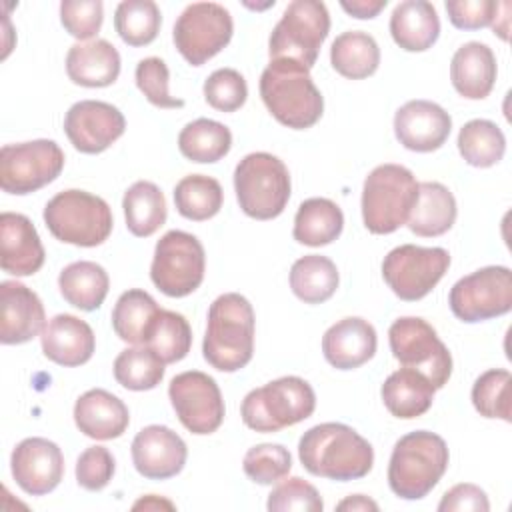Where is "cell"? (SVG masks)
<instances>
[{"instance_id": "18", "label": "cell", "mask_w": 512, "mask_h": 512, "mask_svg": "<svg viewBox=\"0 0 512 512\" xmlns=\"http://www.w3.org/2000/svg\"><path fill=\"white\" fill-rule=\"evenodd\" d=\"M10 470L16 484L30 496L52 492L64 476V456L56 442L40 436L24 438L10 456Z\"/></svg>"}, {"instance_id": "38", "label": "cell", "mask_w": 512, "mask_h": 512, "mask_svg": "<svg viewBox=\"0 0 512 512\" xmlns=\"http://www.w3.org/2000/svg\"><path fill=\"white\" fill-rule=\"evenodd\" d=\"M458 152L470 166L490 168L506 152V136L498 124L484 118L466 122L458 132Z\"/></svg>"}, {"instance_id": "44", "label": "cell", "mask_w": 512, "mask_h": 512, "mask_svg": "<svg viewBox=\"0 0 512 512\" xmlns=\"http://www.w3.org/2000/svg\"><path fill=\"white\" fill-rule=\"evenodd\" d=\"M242 468L252 482L270 486L288 476L292 456L282 444H258L244 454Z\"/></svg>"}, {"instance_id": "23", "label": "cell", "mask_w": 512, "mask_h": 512, "mask_svg": "<svg viewBox=\"0 0 512 512\" xmlns=\"http://www.w3.org/2000/svg\"><path fill=\"white\" fill-rule=\"evenodd\" d=\"M376 346L374 326L360 316L338 320L322 336L324 358L336 370L360 368L376 354Z\"/></svg>"}, {"instance_id": "37", "label": "cell", "mask_w": 512, "mask_h": 512, "mask_svg": "<svg viewBox=\"0 0 512 512\" xmlns=\"http://www.w3.org/2000/svg\"><path fill=\"white\" fill-rule=\"evenodd\" d=\"M232 148V132L222 122L210 118H196L188 122L178 134V150L184 158L198 164H212L222 160Z\"/></svg>"}, {"instance_id": "15", "label": "cell", "mask_w": 512, "mask_h": 512, "mask_svg": "<svg viewBox=\"0 0 512 512\" xmlns=\"http://www.w3.org/2000/svg\"><path fill=\"white\" fill-rule=\"evenodd\" d=\"M452 314L466 322H484L512 310V272L508 266H484L460 278L448 294Z\"/></svg>"}, {"instance_id": "2", "label": "cell", "mask_w": 512, "mask_h": 512, "mask_svg": "<svg viewBox=\"0 0 512 512\" xmlns=\"http://www.w3.org/2000/svg\"><path fill=\"white\" fill-rule=\"evenodd\" d=\"M260 98L268 112L292 130L314 126L324 112V98L310 70L290 58L270 60L260 76Z\"/></svg>"}, {"instance_id": "7", "label": "cell", "mask_w": 512, "mask_h": 512, "mask_svg": "<svg viewBox=\"0 0 512 512\" xmlns=\"http://www.w3.org/2000/svg\"><path fill=\"white\" fill-rule=\"evenodd\" d=\"M316 394L300 376H282L250 390L240 406L242 422L256 432H278L312 416Z\"/></svg>"}, {"instance_id": "34", "label": "cell", "mask_w": 512, "mask_h": 512, "mask_svg": "<svg viewBox=\"0 0 512 512\" xmlns=\"http://www.w3.org/2000/svg\"><path fill=\"white\" fill-rule=\"evenodd\" d=\"M126 228L138 238L152 236L160 226H164L168 208L162 190L150 180L134 182L122 198Z\"/></svg>"}, {"instance_id": "27", "label": "cell", "mask_w": 512, "mask_h": 512, "mask_svg": "<svg viewBox=\"0 0 512 512\" xmlns=\"http://www.w3.org/2000/svg\"><path fill=\"white\" fill-rule=\"evenodd\" d=\"M120 54L104 38L78 42L66 54L68 78L84 88H104L120 76Z\"/></svg>"}, {"instance_id": "9", "label": "cell", "mask_w": 512, "mask_h": 512, "mask_svg": "<svg viewBox=\"0 0 512 512\" xmlns=\"http://www.w3.org/2000/svg\"><path fill=\"white\" fill-rule=\"evenodd\" d=\"M330 32V14L324 2L294 0L268 38L270 60L290 58L308 70L316 64L320 48Z\"/></svg>"}, {"instance_id": "17", "label": "cell", "mask_w": 512, "mask_h": 512, "mask_svg": "<svg viewBox=\"0 0 512 512\" xmlns=\"http://www.w3.org/2000/svg\"><path fill=\"white\" fill-rule=\"evenodd\" d=\"M126 130L124 114L102 100H80L64 116V132L70 144L82 154L108 150Z\"/></svg>"}, {"instance_id": "43", "label": "cell", "mask_w": 512, "mask_h": 512, "mask_svg": "<svg viewBox=\"0 0 512 512\" xmlns=\"http://www.w3.org/2000/svg\"><path fill=\"white\" fill-rule=\"evenodd\" d=\"M510 384L512 376L504 368H490L476 378L472 386V404L480 416L512 422Z\"/></svg>"}, {"instance_id": "29", "label": "cell", "mask_w": 512, "mask_h": 512, "mask_svg": "<svg viewBox=\"0 0 512 512\" xmlns=\"http://www.w3.org/2000/svg\"><path fill=\"white\" fill-rule=\"evenodd\" d=\"M434 392L436 388L422 372L406 366L392 372L380 388L386 410L402 420L426 414L434 402Z\"/></svg>"}, {"instance_id": "50", "label": "cell", "mask_w": 512, "mask_h": 512, "mask_svg": "<svg viewBox=\"0 0 512 512\" xmlns=\"http://www.w3.org/2000/svg\"><path fill=\"white\" fill-rule=\"evenodd\" d=\"M498 2L494 0H448V20L458 30H480L492 26Z\"/></svg>"}, {"instance_id": "40", "label": "cell", "mask_w": 512, "mask_h": 512, "mask_svg": "<svg viewBox=\"0 0 512 512\" xmlns=\"http://www.w3.org/2000/svg\"><path fill=\"white\" fill-rule=\"evenodd\" d=\"M162 14L152 0H124L116 6L114 28L128 46H148L156 40Z\"/></svg>"}, {"instance_id": "13", "label": "cell", "mask_w": 512, "mask_h": 512, "mask_svg": "<svg viewBox=\"0 0 512 512\" xmlns=\"http://www.w3.org/2000/svg\"><path fill=\"white\" fill-rule=\"evenodd\" d=\"M450 268V254L440 246L424 248L402 244L382 260V278L388 288L406 302L428 296Z\"/></svg>"}, {"instance_id": "20", "label": "cell", "mask_w": 512, "mask_h": 512, "mask_svg": "<svg viewBox=\"0 0 512 512\" xmlns=\"http://www.w3.org/2000/svg\"><path fill=\"white\" fill-rule=\"evenodd\" d=\"M452 118L436 102L410 100L394 114L396 140L412 152H434L450 136Z\"/></svg>"}, {"instance_id": "12", "label": "cell", "mask_w": 512, "mask_h": 512, "mask_svg": "<svg viewBox=\"0 0 512 512\" xmlns=\"http://www.w3.org/2000/svg\"><path fill=\"white\" fill-rule=\"evenodd\" d=\"M234 34L230 12L216 2L188 4L174 22L172 40L190 66H202L228 46Z\"/></svg>"}, {"instance_id": "5", "label": "cell", "mask_w": 512, "mask_h": 512, "mask_svg": "<svg viewBox=\"0 0 512 512\" xmlns=\"http://www.w3.org/2000/svg\"><path fill=\"white\" fill-rule=\"evenodd\" d=\"M44 224L64 244L94 248L108 240L114 218L104 198L70 188L48 200L44 206Z\"/></svg>"}, {"instance_id": "26", "label": "cell", "mask_w": 512, "mask_h": 512, "mask_svg": "<svg viewBox=\"0 0 512 512\" xmlns=\"http://www.w3.org/2000/svg\"><path fill=\"white\" fill-rule=\"evenodd\" d=\"M496 74V56L488 44L466 42L452 56L450 80L462 98H486L496 84Z\"/></svg>"}, {"instance_id": "28", "label": "cell", "mask_w": 512, "mask_h": 512, "mask_svg": "<svg viewBox=\"0 0 512 512\" xmlns=\"http://www.w3.org/2000/svg\"><path fill=\"white\" fill-rule=\"evenodd\" d=\"M392 40L406 52H424L440 36V18L426 0H404L390 16Z\"/></svg>"}, {"instance_id": "41", "label": "cell", "mask_w": 512, "mask_h": 512, "mask_svg": "<svg viewBox=\"0 0 512 512\" xmlns=\"http://www.w3.org/2000/svg\"><path fill=\"white\" fill-rule=\"evenodd\" d=\"M166 364L148 346H134L122 350L114 360V378L120 386L134 392L156 388L164 378Z\"/></svg>"}, {"instance_id": "30", "label": "cell", "mask_w": 512, "mask_h": 512, "mask_svg": "<svg viewBox=\"0 0 512 512\" xmlns=\"http://www.w3.org/2000/svg\"><path fill=\"white\" fill-rule=\"evenodd\" d=\"M458 216L454 194L440 182H420L418 198L406 226L422 238L446 234Z\"/></svg>"}, {"instance_id": "21", "label": "cell", "mask_w": 512, "mask_h": 512, "mask_svg": "<svg viewBox=\"0 0 512 512\" xmlns=\"http://www.w3.org/2000/svg\"><path fill=\"white\" fill-rule=\"evenodd\" d=\"M44 304L34 290L16 282L0 284V342L24 344L44 330Z\"/></svg>"}, {"instance_id": "19", "label": "cell", "mask_w": 512, "mask_h": 512, "mask_svg": "<svg viewBox=\"0 0 512 512\" xmlns=\"http://www.w3.org/2000/svg\"><path fill=\"white\" fill-rule=\"evenodd\" d=\"M136 472L148 480H168L182 472L188 448L186 442L168 426H144L130 446Z\"/></svg>"}, {"instance_id": "33", "label": "cell", "mask_w": 512, "mask_h": 512, "mask_svg": "<svg viewBox=\"0 0 512 512\" xmlns=\"http://www.w3.org/2000/svg\"><path fill=\"white\" fill-rule=\"evenodd\" d=\"M332 68L350 80L372 76L380 64V48L374 36L362 30H348L336 36L330 46Z\"/></svg>"}, {"instance_id": "25", "label": "cell", "mask_w": 512, "mask_h": 512, "mask_svg": "<svg viewBox=\"0 0 512 512\" xmlns=\"http://www.w3.org/2000/svg\"><path fill=\"white\" fill-rule=\"evenodd\" d=\"M76 428L94 440H114L120 438L128 424V406L104 388H92L84 392L74 404Z\"/></svg>"}, {"instance_id": "45", "label": "cell", "mask_w": 512, "mask_h": 512, "mask_svg": "<svg viewBox=\"0 0 512 512\" xmlns=\"http://www.w3.org/2000/svg\"><path fill=\"white\" fill-rule=\"evenodd\" d=\"M204 100L220 112H236L248 98L244 76L234 68H218L204 82Z\"/></svg>"}, {"instance_id": "14", "label": "cell", "mask_w": 512, "mask_h": 512, "mask_svg": "<svg viewBox=\"0 0 512 512\" xmlns=\"http://www.w3.org/2000/svg\"><path fill=\"white\" fill-rule=\"evenodd\" d=\"M64 168V152L54 140L6 144L0 150V188L8 194H32L54 182Z\"/></svg>"}, {"instance_id": "10", "label": "cell", "mask_w": 512, "mask_h": 512, "mask_svg": "<svg viewBox=\"0 0 512 512\" xmlns=\"http://www.w3.org/2000/svg\"><path fill=\"white\" fill-rule=\"evenodd\" d=\"M204 270V246L194 234L170 230L156 242L150 278L162 294L170 298L192 294L202 284Z\"/></svg>"}, {"instance_id": "1", "label": "cell", "mask_w": 512, "mask_h": 512, "mask_svg": "<svg viewBox=\"0 0 512 512\" xmlns=\"http://www.w3.org/2000/svg\"><path fill=\"white\" fill-rule=\"evenodd\" d=\"M298 458L312 476L348 482L364 478L372 470L374 448L352 426L324 422L302 434Z\"/></svg>"}, {"instance_id": "54", "label": "cell", "mask_w": 512, "mask_h": 512, "mask_svg": "<svg viewBox=\"0 0 512 512\" xmlns=\"http://www.w3.org/2000/svg\"><path fill=\"white\" fill-rule=\"evenodd\" d=\"M132 510H176V504L168 498H160L156 494H148L132 504Z\"/></svg>"}, {"instance_id": "47", "label": "cell", "mask_w": 512, "mask_h": 512, "mask_svg": "<svg viewBox=\"0 0 512 512\" xmlns=\"http://www.w3.org/2000/svg\"><path fill=\"white\" fill-rule=\"evenodd\" d=\"M266 508L270 512H322L324 500L310 482L300 476H292L282 478V482L268 494Z\"/></svg>"}, {"instance_id": "8", "label": "cell", "mask_w": 512, "mask_h": 512, "mask_svg": "<svg viewBox=\"0 0 512 512\" xmlns=\"http://www.w3.org/2000/svg\"><path fill=\"white\" fill-rule=\"evenodd\" d=\"M290 172L268 152L246 154L234 168V192L242 212L254 220L280 216L290 200Z\"/></svg>"}, {"instance_id": "39", "label": "cell", "mask_w": 512, "mask_h": 512, "mask_svg": "<svg viewBox=\"0 0 512 512\" xmlns=\"http://www.w3.org/2000/svg\"><path fill=\"white\" fill-rule=\"evenodd\" d=\"M224 192L216 178L188 174L174 186V204L180 216L202 222L216 216L222 208Z\"/></svg>"}, {"instance_id": "32", "label": "cell", "mask_w": 512, "mask_h": 512, "mask_svg": "<svg viewBox=\"0 0 512 512\" xmlns=\"http://www.w3.org/2000/svg\"><path fill=\"white\" fill-rule=\"evenodd\" d=\"M344 228L340 206L328 198H308L298 206L292 236L304 246H326L334 242Z\"/></svg>"}, {"instance_id": "22", "label": "cell", "mask_w": 512, "mask_h": 512, "mask_svg": "<svg viewBox=\"0 0 512 512\" xmlns=\"http://www.w3.org/2000/svg\"><path fill=\"white\" fill-rule=\"evenodd\" d=\"M46 260L38 230L28 216L2 212L0 216V266L12 276H32Z\"/></svg>"}, {"instance_id": "48", "label": "cell", "mask_w": 512, "mask_h": 512, "mask_svg": "<svg viewBox=\"0 0 512 512\" xmlns=\"http://www.w3.org/2000/svg\"><path fill=\"white\" fill-rule=\"evenodd\" d=\"M104 20V6L100 0H62L60 22L64 30L76 40H90L98 34Z\"/></svg>"}, {"instance_id": "3", "label": "cell", "mask_w": 512, "mask_h": 512, "mask_svg": "<svg viewBox=\"0 0 512 512\" xmlns=\"http://www.w3.org/2000/svg\"><path fill=\"white\" fill-rule=\"evenodd\" d=\"M254 308L238 292L220 294L208 308L204 360L220 372H238L254 354Z\"/></svg>"}, {"instance_id": "6", "label": "cell", "mask_w": 512, "mask_h": 512, "mask_svg": "<svg viewBox=\"0 0 512 512\" xmlns=\"http://www.w3.org/2000/svg\"><path fill=\"white\" fill-rule=\"evenodd\" d=\"M418 198L414 174L400 164H380L362 186V220L372 234H392L404 226Z\"/></svg>"}, {"instance_id": "24", "label": "cell", "mask_w": 512, "mask_h": 512, "mask_svg": "<svg viewBox=\"0 0 512 512\" xmlns=\"http://www.w3.org/2000/svg\"><path fill=\"white\" fill-rule=\"evenodd\" d=\"M42 352L58 366H82L96 350V336L88 322L74 314H56L40 334Z\"/></svg>"}, {"instance_id": "52", "label": "cell", "mask_w": 512, "mask_h": 512, "mask_svg": "<svg viewBox=\"0 0 512 512\" xmlns=\"http://www.w3.org/2000/svg\"><path fill=\"white\" fill-rule=\"evenodd\" d=\"M386 0H342L340 6L344 12H348L352 18H358V20H370L374 16L380 14V10L386 8Z\"/></svg>"}, {"instance_id": "42", "label": "cell", "mask_w": 512, "mask_h": 512, "mask_svg": "<svg viewBox=\"0 0 512 512\" xmlns=\"http://www.w3.org/2000/svg\"><path fill=\"white\" fill-rule=\"evenodd\" d=\"M144 346L154 350L164 364L180 362L190 352L192 328L180 312L160 308Z\"/></svg>"}, {"instance_id": "36", "label": "cell", "mask_w": 512, "mask_h": 512, "mask_svg": "<svg viewBox=\"0 0 512 512\" xmlns=\"http://www.w3.org/2000/svg\"><path fill=\"white\" fill-rule=\"evenodd\" d=\"M158 312L156 300L146 290L130 288L120 294L112 308V328L122 342L146 344Z\"/></svg>"}, {"instance_id": "35", "label": "cell", "mask_w": 512, "mask_h": 512, "mask_svg": "<svg viewBox=\"0 0 512 512\" xmlns=\"http://www.w3.org/2000/svg\"><path fill=\"white\" fill-rule=\"evenodd\" d=\"M340 276L336 264L320 254H306L290 268V288L304 304H322L338 288Z\"/></svg>"}, {"instance_id": "31", "label": "cell", "mask_w": 512, "mask_h": 512, "mask_svg": "<svg viewBox=\"0 0 512 512\" xmlns=\"http://www.w3.org/2000/svg\"><path fill=\"white\" fill-rule=\"evenodd\" d=\"M58 288L62 298L84 312H92L102 306L108 296L110 278L108 272L92 262V260H78L68 264L58 276Z\"/></svg>"}, {"instance_id": "16", "label": "cell", "mask_w": 512, "mask_h": 512, "mask_svg": "<svg viewBox=\"0 0 512 512\" xmlns=\"http://www.w3.org/2000/svg\"><path fill=\"white\" fill-rule=\"evenodd\" d=\"M168 398L180 424L192 434H212L224 420L222 392L206 372L188 370L176 374L168 384Z\"/></svg>"}, {"instance_id": "53", "label": "cell", "mask_w": 512, "mask_h": 512, "mask_svg": "<svg viewBox=\"0 0 512 512\" xmlns=\"http://www.w3.org/2000/svg\"><path fill=\"white\" fill-rule=\"evenodd\" d=\"M336 510H348V512H360V510H378V504L364 496V494H352L348 498H344L342 502L336 504Z\"/></svg>"}, {"instance_id": "46", "label": "cell", "mask_w": 512, "mask_h": 512, "mask_svg": "<svg viewBox=\"0 0 512 512\" xmlns=\"http://www.w3.org/2000/svg\"><path fill=\"white\" fill-rule=\"evenodd\" d=\"M134 80L138 90L146 96V100L158 108H182L184 100L174 98L168 90V80L170 72L168 66L162 58L158 56H148L142 58L136 64Z\"/></svg>"}, {"instance_id": "49", "label": "cell", "mask_w": 512, "mask_h": 512, "mask_svg": "<svg viewBox=\"0 0 512 512\" xmlns=\"http://www.w3.org/2000/svg\"><path fill=\"white\" fill-rule=\"evenodd\" d=\"M116 462L106 446H90L76 460V482L88 492L106 488L114 476Z\"/></svg>"}, {"instance_id": "51", "label": "cell", "mask_w": 512, "mask_h": 512, "mask_svg": "<svg viewBox=\"0 0 512 512\" xmlns=\"http://www.w3.org/2000/svg\"><path fill=\"white\" fill-rule=\"evenodd\" d=\"M488 512L490 502L486 492L470 482H462L452 486L448 492H444L442 500L438 502V512Z\"/></svg>"}, {"instance_id": "4", "label": "cell", "mask_w": 512, "mask_h": 512, "mask_svg": "<svg viewBox=\"0 0 512 512\" xmlns=\"http://www.w3.org/2000/svg\"><path fill=\"white\" fill-rule=\"evenodd\" d=\"M450 452L442 436L416 430L402 436L388 462V486L404 500H420L432 492L448 470Z\"/></svg>"}, {"instance_id": "11", "label": "cell", "mask_w": 512, "mask_h": 512, "mask_svg": "<svg viewBox=\"0 0 512 512\" xmlns=\"http://www.w3.org/2000/svg\"><path fill=\"white\" fill-rule=\"evenodd\" d=\"M392 356L406 368L422 372L438 390L452 376V356L436 330L418 316H402L388 328Z\"/></svg>"}]
</instances>
